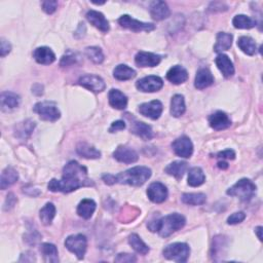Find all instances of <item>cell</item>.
<instances>
[{"mask_svg":"<svg viewBox=\"0 0 263 263\" xmlns=\"http://www.w3.org/2000/svg\"><path fill=\"white\" fill-rule=\"evenodd\" d=\"M91 185H94V183L88 177L87 168L71 161L64 167L62 179H51L47 188L52 192L69 193L81 187Z\"/></svg>","mask_w":263,"mask_h":263,"instance_id":"obj_1","label":"cell"},{"mask_svg":"<svg viewBox=\"0 0 263 263\" xmlns=\"http://www.w3.org/2000/svg\"><path fill=\"white\" fill-rule=\"evenodd\" d=\"M151 177V170L147 167H134L116 176L113 175V184H127L132 186H141Z\"/></svg>","mask_w":263,"mask_h":263,"instance_id":"obj_2","label":"cell"},{"mask_svg":"<svg viewBox=\"0 0 263 263\" xmlns=\"http://www.w3.org/2000/svg\"><path fill=\"white\" fill-rule=\"evenodd\" d=\"M186 223V219L183 215L174 213L163 218L157 219L156 231L162 238H168L175 231L181 229Z\"/></svg>","mask_w":263,"mask_h":263,"instance_id":"obj_3","label":"cell"},{"mask_svg":"<svg viewBox=\"0 0 263 263\" xmlns=\"http://www.w3.org/2000/svg\"><path fill=\"white\" fill-rule=\"evenodd\" d=\"M256 191V185L249 179H241L236 182L232 187H230L226 193L230 196L239 197L243 202L250 201L254 196Z\"/></svg>","mask_w":263,"mask_h":263,"instance_id":"obj_4","label":"cell"},{"mask_svg":"<svg viewBox=\"0 0 263 263\" xmlns=\"http://www.w3.org/2000/svg\"><path fill=\"white\" fill-rule=\"evenodd\" d=\"M164 256L168 260L175 262H186L190 255V248L185 243H174L164 249Z\"/></svg>","mask_w":263,"mask_h":263,"instance_id":"obj_5","label":"cell"},{"mask_svg":"<svg viewBox=\"0 0 263 263\" xmlns=\"http://www.w3.org/2000/svg\"><path fill=\"white\" fill-rule=\"evenodd\" d=\"M33 110L43 121L45 122H56L61 117V112L54 102H39L35 104Z\"/></svg>","mask_w":263,"mask_h":263,"instance_id":"obj_6","label":"cell"},{"mask_svg":"<svg viewBox=\"0 0 263 263\" xmlns=\"http://www.w3.org/2000/svg\"><path fill=\"white\" fill-rule=\"evenodd\" d=\"M65 247L67 248L70 252L75 254L78 259L82 260L85 258L87 252L88 241L84 234H73L66 239Z\"/></svg>","mask_w":263,"mask_h":263,"instance_id":"obj_7","label":"cell"},{"mask_svg":"<svg viewBox=\"0 0 263 263\" xmlns=\"http://www.w3.org/2000/svg\"><path fill=\"white\" fill-rule=\"evenodd\" d=\"M118 23L122 26L123 28L130 29L132 31L135 32H140V31H146L150 32L155 29V26L151 23H144L140 22L138 20H135L129 15H124L120 19H118Z\"/></svg>","mask_w":263,"mask_h":263,"instance_id":"obj_8","label":"cell"},{"mask_svg":"<svg viewBox=\"0 0 263 263\" xmlns=\"http://www.w3.org/2000/svg\"><path fill=\"white\" fill-rule=\"evenodd\" d=\"M164 87V82L160 76L150 75L143 77L136 83V88L143 93H154L159 91Z\"/></svg>","mask_w":263,"mask_h":263,"instance_id":"obj_9","label":"cell"},{"mask_svg":"<svg viewBox=\"0 0 263 263\" xmlns=\"http://www.w3.org/2000/svg\"><path fill=\"white\" fill-rule=\"evenodd\" d=\"M78 84L84 88L94 91V93H102L106 88V84L98 75L87 74L78 80Z\"/></svg>","mask_w":263,"mask_h":263,"instance_id":"obj_10","label":"cell"},{"mask_svg":"<svg viewBox=\"0 0 263 263\" xmlns=\"http://www.w3.org/2000/svg\"><path fill=\"white\" fill-rule=\"evenodd\" d=\"M172 147L174 152L180 156L184 157V159H189V157L193 153V145L190 139L186 136H182L176 139L172 143Z\"/></svg>","mask_w":263,"mask_h":263,"instance_id":"obj_11","label":"cell"},{"mask_svg":"<svg viewBox=\"0 0 263 263\" xmlns=\"http://www.w3.org/2000/svg\"><path fill=\"white\" fill-rule=\"evenodd\" d=\"M163 104L159 100H153L149 103H144L139 106V112L143 116H146L153 121L160 118L163 113Z\"/></svg>","mask_w":263,"mask_h":263,"instance_id":"obj_12","label":"cell"},{"mask_svg":"<svg viewBox=\"0 0 263 263\" xmlns=\"http://www.w3.org/2000/svg\"><path fill=\"white\" fill-rule=\"evenodd\" d=\"M147 195L152 203L162 204L167 200L168 189L163 183L154 182L149 185L147 189Z\"/></svg>","mask_w":263,"mask_h":263,"instance_id":"obj_13","label":"cell"},{"mask_svg":"<svg viewBox=\"0 0 263 263\" xmlns=\"http://www.w3.org/2000/svg\"><path fill=\"white\" fill-rule=\"evenodd\" d=\"M113 157L120 163L134 164L138 161V153L128 146H118L113 152Z\"/></svg>","mask_w":263,"mask_h":263,"instance_id":"obj_14","label":"cell"},{"mask_svg":"<svg viewBox=\"0 0 263 263\" xmlns=\"http://www.w3.org/2000/svg\"><path fill=\"white\" fill-rule=\"evenodd\" d=\"M162 61L160 55L148 51H139L135 57V62L139 67H155Z\"/></svg>","mask_w":263,"mask_h":263,"instance_id":"obj_15","label":"cell"},{"mask_svg":"<svg viewBox=\"0 0 263 263\" xmlns=\"http://www.w3.org/2000/svg\"><path fill=\"white\" fill-rule=\"evenodd\" d=\"M87 19L91 25L94 26V27H96L97 29H99L100 31H102L104 33L108 32L110 29L109 22L100 11L93 10V9L88 10L87 12Z\"/></svg>","mask_w":263,"mask_h":263,"instance_id":"obj_16","label":"cell"},{"mask_svg":"<svg viewBox=\"0 0 263 263\" xmlns=\"http://www.w3.org/2000/svg\"><path fill=\"white\" fill-rule=\"evenodd\" d=\"M210 127L216 131L226 130L231 126V121L225 112L216 111L209 117Z\"/></svg>","mask_w":263,"mask_h":263,"instance_id":"obj_17","label":"cell"},{"mask_svg":"<svg viewBox=\"0 0 263 263\" xmlns=\"http://www.w3.org/2000/svg\"><path fill=\"white\" fill-rule=\"evenodd\" d=\"M167 78L174 85H181L188 80V72L182 66L176 65L167 72Z\"/></svg>","mask_w":263,"mask_h":263,"instance_id":"obj_18","label":"cell"},{"mask_svg":"<svg viewBox=\"0 0 263 263\" xmlns=\"http://www.w3.org/2000/svg\"><path fill=\"white\" fill-rule=\"evenodd\" d=\"M214 84V77L208 68H201L196 72L194 87L197 89H204L206 88L211 87Z\"/></svg>","mask_w":263,"mask_h":263,"instance_id":"obj_19","label":"cell"},{"mask_svg":"<svg viewBox=\"0 0 263 263\" xmlns=\"http://www.w3.org/2000/svg\"><path fill=\"white\" fill-rule=\"evenodd\" d=\"M33 58L37 63L43 65H49L56 61L55 52L47 46L37 47L33 52Z\"/></svg>","mask_w":263,"mask_h":263,"instance_id":"obj_20","label":"cell"},{"mask_svg":"<svg viewBox=\"0 0 263 263\" xmlns=\"http://www.w3.org/2000/svg\"><path fill=\"white\" fill-rule=\"evenodd\" d=\"M150 15L156 21H163L170 17L171 11L165 1H153L150 5Z\"/></svg>","mask_w":263,"mask_h":263,"instance_id":"obj_21","label":"cell"},{"mask_svg":"<svg viewBox=\"0 0 263 263\" xmlns=\"http://www.w3.org/2000/svg\"><path fill=\"white\" fill-rule=\"evenodd\" d=\"M131 132L143 140H151L154 136L153 131L150 126L142 122H134L131 125Z\"/></svg>","mask_w":263,"mask_h":263,"instance_id":"obj_22","label":"cell"},{"mask_svg":"<svg viewBox=\"0 0 263 263\" xmlns=\"http://www.w3.org/2000/svg\"><path fill=\"white\" fill-rule=\"evenodd\" d=\"M215 63L224 77L229 78L234 74V66L228 56L224 54H219L215 60Z\"/></svg>","mask_w":263,"mask_h":263,"instance_id":"obj_23","label":"cell"},{"mask_svg":"<svg viewBox=\"0 0 263 263\" xmlns=\"http://www.w3.org/2000/svg\"><path fill=\"white\" fill-rule=\"evenodd\" d=\"M109 104L115 109L124 110L128 106V98L121 90L112 88L108 94Z\"/></svg>","mask_w":263,"mask_h":263,"instance_id":"obj_24","label":"cell"},{"mask_svg":"<svg viewBox=\"0 0 263 263\" xmlns=\"http://www.w3.org/2000/svg\"><path fill=\"white\" fill-rule=\"evenodd\" d=\"M35 126V123L31 120H27L17 124L14 129L15 136L21 140H27L31 136Z\"/></svg>","mask_w":263,"mask_h":263,"instance_id":"obj_25","label":"cell"},{"mask_svg":"<svg viewBox=\"0 0 263 263\" xmlns=\"http://www.w3.org/2000/svg\"><path fill=\"white\" fill-rule=\"evenodd\" d=\"M1 110L8 111L17 108L20 103L21 98L19 95L12 93V91H3L1 94Z\"/></svg>","mask_w":263,"mask_h":263,"instance_id":"obj_26","label":"cell"},{"mask_svg":"<svg viewBox=\"0 0 263 263\" xmlns=\"http://www.w3.org/2000/svg\"><path fill=\"white\" fill-rule=\"evenodd\" d=\"M19 179V175L17 171L12 167H7L5 168L2 173H1V178H0V188L2 190L8 188L11 186L12 184H15Z\"/></svg>","mask_w":263,"mask_h":263,"instance_id":"obj_27","label":"cell"},{"mask_svg":"<svg viewBox=\"0 0 263 263\" xmlns=\"http://www.w3.org/2000/svg\"><path fill=\"white\" fill-rule=\"evenodd\" d=\"M97 205L90 199L83 200L77 207V214L84 219H89L96 211Z\"/></svg>","mask_w":263,"mask_h":263,"instance_id":"obj_28","label":"cell"},{"mask_svg":"<svg viewBox=\"0 0 263 263\" xmlns=\"http://www.w3.org/2000/svg\"><path fill=\"white\" fill-rule=\"evenodd\" d=\"M76 151L82 157H85V159L88 160H97L101 157V152L98 149L85 142L78 144Z\"/></svg>","mask_w":263,"mask_h":263,"instance_id":"obj_29","label":"cell"},{"mask_svg":"<svg viewBox=\"0 0 263 263\" xmlns=\"http://www.w3.org/2000/svg\"><path fill=\"white\" fill-rule=\"evenodd\" d=\"M232 35L225 32H219L217 34V43L214 46V51L218 54H222V51H225L230 48L232 44Z\"/></svg>","mask_w":263,"mask_h":263,"instance_id":"obj_30","label":"cell"},{"mask_svg":"<svg viewBox=\"0 0 263 263\" xmlns=\"http://www.w3.org/2000/svg\"><path fill=\"white\" fill-rule=\"evenodd\" d=\"M41 252L44 256V260L47 263H57L59 262L58 249L55 245L44 243L41 246Z\"/></svg>","mask_w":263,"mask_h":263,"instance_id":"obj_31","label":"cell"},{"mask_svg":"<svg viewBox=\"0 0 263 263\" xmlns=\"http://www.w3.org/2000/svg\"><path fill=\"white\" fill-rule=\"evenodd\" d=\"M186 170H187V163L176 161V162H173L172 164H170L165 169V172L170 176L175 177L176 179H181L184 173L186 172Z\"/></svg>","mask_w":263,"mask_h":263,"instance_id":"obj_32","label":"cell"},{"mask_svg":"<svg viewBox=\"0 0 263 263\" xmlns=\"http://www.w3.org/2000/svg\"><path fill=\"white\" fill-rule=\"evenodd\" d=\"M238 46L248 56H253L257 51V44L253 38L249 36H242L238 41Z\"/></svg>","mask_w":263,"mask_h":263,"instance_id":"obj_33","label":"cell"},{"mask_svg":"<svg viewBox=\"0 0 263 263\" xmlns=\"http://www.w3.org/2000/svg\"><path fill=\"white\" fill-rule=\"evenodd\" d=\"M113 76L118 81H129L136 76V71L125 64H121L114 68Z\"/></svg>","mask_w":263,"mask_h":263,"instance_id":"obj_34","label":"cell"},{"mask_svg":"<svg viewBox=\"0 0 263 263\" xmlns=\"http://www.w3.org/2000/svg\"><path fill=\"white\" fill-rule=\"evenodd\" d=\"M186 106L182 95H175L171 101V114L174 117H180L185 113Z\"/></svg>","mask_w":263,"mask_h":263,"instance_id":"obj_35","label":"cell"},{"mask_svg":"<svg viewBox=\"0 0 263 263\" xmlns=\"http://www.w3.org/2000/svg\"><path fill=\"white\" fill-rule=\"evenodd\" d=\"M206 181V176L203 172V170L199 167L192 168L188 173V184L192 187L201 186L202 184Z\"/></svg>","mask_w":263,"mask_h":263,"instance_id":"obj_36","label":"cell"},{"mask_svg":"<svg viewBox=\"0 0 263 263\" xmlns=\"http://www.w3.org/2000/svg\"><path fill=\"white\" fill-rule=\"evenodd\" d=\"M56 216V207L54 204L47 203L42 210L41 213H39V217H41V220L43 222V224L47 226L50 225L52 220H54Z\"/></svg>","mask_w":263,"mask_h":263,"instance_id":"obj_37","label":"cell"},{"mask_svg":"<svg viewBox=\"0 0 263 263\" xmlns=\"http://www.w3.org/2000/svg\"><path fill=\"white\" fill-rule=\"evenodd\" d=\"M232 24L236 29H251L255 27L257 22L248 16L238 15L233 18Z\"/></svg>","mask_w":263,"mask_h":263,"instance_id":"obj_38","label":"cell"},{"mask_svg":"<svg viewBox=\"0 0 263 263\" xmlns=\"http://www.w3.org/2000/svg\"><path fill=\"white\" fill-rule=\"evenodd\" d=\"M129 244L139 254L146 255L149 252V247L144 243L140 236L136 233H133L129 236Z\"/></svg>","mask_w":263,"mask_h":263,"instance_id":"obj_39","label":"cell"},{"mask_svg":"<svg viewBox=\"0 0 263 263\" xmlns=\"http://www.w3.org/2000/svg\"><path fill=\"white\" fill-rule=\"evenodd\" d=\"M181 201L189 206H201L207 201V196L204 193H184L182 194Z\"/></svg>","mask_w":263,"mask_h":263,"instance_id":"obj_40","label":"cell"},{"mask_svg":"<svg viewBox=\"0 0 263 263\" xmlns=\"http://www.w3.org/2000/svg\"><path fill=\"white\" fill-rule=\"evenodd\" d=\"M87 57L96 64H101L104 61L103 51L98 46H88L86 48Z\"/></svg>","mask_w":263,"mask_h":263,"instance_id":"obj_41","label":"cell"},{"mask_svg":"<svg viewBox=\"0 0 263 263\" xmlns=\"http://www.w3.org/2000/svg\"><path fill=\"white\" fill-rule=\"evenodd\" d=\"M226 248L225 244V238L222 235H218L213 241V251L215 256H222L224 254V249ZM213 255V256H214Z\"/></svg>","mask_w":263,"mask_h":263,"instance_id":"obj_42","label":"cell"},{"mask_svg":"<svg viewBox=\"0 0 263 263\" xmlns=\"http://www.w3.org/2000/svg\"><path fill=\"white\" fill-rule=\"evenodd\" d=\"M134 210H136V209L135 208H132V207H126V208H123L122 209L121 214H122V216H124L123 221L125 223H128V221H131V220H134L137 217V216H134V214L138 215L139 214V211L136 212V213H134L133 212Z\"/></svg>","mask_w":263,"mask_h":263,"instance_id":"obj_43","label":"cell"},{"mask_svg":"<svg viewBox=\"0 0 263 263\" xmlns=\"http://www.w3.org/2000/svg\"><path fill=\"white\" fill-rule=\"evenodd\" d=\"M76 57L75 55L73 54V52L71 51H67L66 54L62 57L61 59V62H60V65L62 66V67H68V66H71L73 64L76 63Z\"/></svg>","mask_w":263,"mask_h":263,"instance_id":"obj_44","label":"cell"},{"mask_svg":"<svg viewBox=\"0 0 263 263\" xmlns=\"http://www.w3.org/2000/svg\"><path fill=\"white\" fill-rule=\"evenodd\" d=\"M245 219H246V214L244 212H236L227 218V223L229 225L239 224V223L243 222Z\"/></svg>","mask_w":263,"mask_h":263,"instance_id":"obj_45","label":"cell"},{"mask_svg":"<svg viewBox=\"0 0 263 263\" xmlns=\"http://www.w3.org/2000/svg\"><path fill=\"white\" fill-rule=\"evenodd\" d=\"M43 9L47 15H51L57 10L58 7V1H44L43 2Z\"/></svg>","mask_w":263,"mask_h":263,"instance_id":"obj_46","label":"cell"},{"mask_svg":"<svg viewBox=\"0 0 263 263\" xmlns=\"http://www.w3.org/2000/svg\"><path fill=\"white\" fill-rule=\"evenodd\" d=\"M16 204H17V197L15 196V194L14 193H8L7 196H6L4 206H3V210H4V211H8V210L14 208Z\"/></svg>","mask_w":263,"mask_h":263,"instance_id":"obj_47","label":"cell"},{"mask_svg":"<svg viewBox=\"0 0 263 263\" xmlns=\"http://www.w3.org/2000/svg\"><path fill=\"white\" fill-rule=\"evenodd\" d=\"M114 261L115 262H136L137 258L134 255H132V254L121 253V254H118L115 257Z\"/></svg>","mask_w":263,"mask_h":263,"instance_id":"obj_48","label":"cell"},{"mask_svg":"<svg viewBox=\"0 0 263 263\" xmlns=\"http://www.w3.org/2000/svg\"><path fill=\"white\" fill-rule=\"evenodd\" d=\"M217 157L220 160H234L235 152L232 149H226L224 151H221L217 154Z\"/></svg>","mask_w":263,"mask_h":263,"instance_id":"obj_49","label":"cell"},{"mask_svg":"<svg viewBox=\"0 0 263 263\" xmlns=\"http://www.w3.org/2000/svg\"><path fill=\"white\" fill-rule=\"evenodd\" d=\"M11 50V45L10 44L5 41L4 38H1V47H0V56H1L2 58L5 57L7 54H9Z\"/></svg>","mask_w":263,"mask_h":263,"instance_id":"obj_50","label":"cell"},{"mask_svg":"<svg viewBox=\"0 0 263 263\" xmlns=\"http://www.w3.org/2000/svg\"><path fill=\"white\" fill-rule=\"evenodd\" d=\"M126 129V123L124 121H117L114 122L111 127L109 128L110 133H116L118 131H123Z\"/></svg>","mask_w":263,"mask_h":263,"instance_id":"obj_51","label":"cell"},{"mask_svg":"<svg viewBox=\"0 0 263 263\" xmlns=\"http://www.w3.org/2000/svg\"><path fill=\"white\" fill-rule=\"evenodd\" d=\"M255 232H256V234H257V236H258L259 241H262V234H261V232H262V227H261V226L256 227V228H255Z\"/></svg>","mask_w":263,"mask_h":263,"instance_id":"obj_52","label":"cell"},{"mask_svg":"<svg viewBox=\"0 0 263 263\" xmlns=\"http://www.w3.org/2000/svg\"><path fill=\"white\" fill-rule=\"evenodd\" d=\"M218 168L219 169H222V170H225V169H227L228 168V164L226 163V162H219L218 163Z\"/></svg>","mask_w":263,"mask_h":263,"instance_id":"obj_53","label":"cell"}]
</instances>
